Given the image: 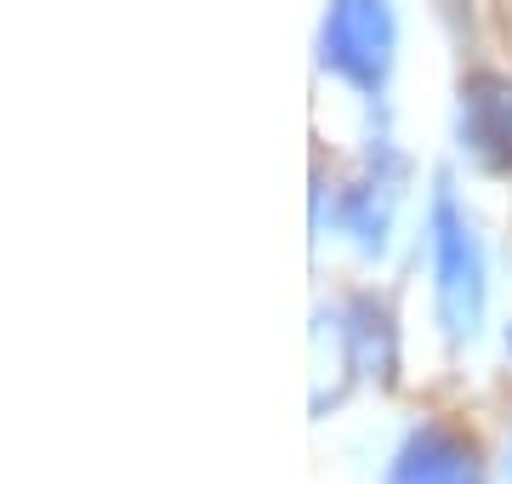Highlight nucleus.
I'll return each instance as SVG.
<instances>
[{
	"instance_id": "obj_1",
	"label": "nucleus",
	"mask_w": 512,
	"mask_h": 484,
	"mask_svg": "<svg viewBox=\"0 0 512 484\" xmlns=\"http://www.w3.org/2000/svg\"><path fill=\"white\" fill-rule=\"evenodd\" d=\"M427 257H433V314L450 342H473L484 331L490 280H484V245L473 234L467 205L456 200V183L439 177L427 200Z\"/></svg>"
},
{
	"instance_id": "obj_2",
	"label": "nucleus",
	"mask_w": 512,
	"mask_h": 484,
	"mask_svg": "<svg viewBox=\"0 0 512 484\" xmlns=\"http://www.w3.org/2000/svg\"><path fill=\"white\" fill-rule=\"evenodd\" d=\"M399 63V12L393 0H325L319 18V69L359 97H382Z\"/></svg>"
},
{
	"instance_id": "obj_3",
	"label": "nucleus",
	"mask_w": 512,
	"mask_h": 484,
	"mask_svg": "<svg viewBox=\"0 0 512 484\" xmlns=\"http://www.w3.org/2000/svg\"><path fill=\"white\" fill-rule=\"evenodd\" d=\"M456 149L484 177H512V75L473 69L456 86Z\"/></svg>"
},
{
	"instance_id": "obj_4",
	"label": "nucleus",
	"mask_w": 512,
	"mask_h": 484,
	"mask_svg": "<svg viewBox=\"0 0 512 484\" xmlns=\"http://www.w3.org/2000/svg\"><path fill=\"white\" fill-rule=\"evenodd\" d=\"M399 188H404V154L393 149V137H370L359 177L336 194L342 234L353 240L359 257H382V251H387L393 211H399Z\"/></svg>"
},
{
	"instance_id": "obj_5",
	"label": "nucleus",
	"mask_w": 512,
	"mask_h": 484,
	"mask_svg": "<svg viewBox=\"0 0 512 484\" xmlns=\"http://www.w3.org/2000/svg\"><path fill=\"white\" fill-rule=\"evenodd\" d=\"M382 484H478V450L467 433L427 422V428L404 433Z\"/></svg>"
},
{
	"instance_id": "obj_6",
	"label": "nucleus",
	"mask_w": 512,
	"mask_h": 484,
	"mask_svg": "<svg viewBox=\"0 0 512 484\" xmlns=\"http://www.w3.org/2000/svg\"><path fill=\"white\" fill-rule=\"evenodd\" d=\"M336 314H342V336H348L353 371L376 376L382 388H393V371H399V331H393L387 302H376V297L359 291V297H348Z\"/></svg>"
},
{
	"instance_id": "obj_7",
	"label": "nucleus",
	"mask_w": 512,
	"mask_h": 484,
	"mask_svg": "<svg viewBox=\"0 0 512 484\" xmlns=\"http://www.w3.org/2000/svg\"><path fill=\"white\" fill-rule=\"evenodd\" d=\"M507 484H512V450H507Z\"/></svg>"
},
{
	"instance_id": "obj_8",
	"label": "nucleus",
	"mask_w": 512,
	"mask_h": 484,
	"mask_svg": "<svg viewBox=\"0 0 512 484\" xmlns=\"http://www.w3.org/2000/svg\"><path fill=\"white\" fill-rule=\"evenodd\" d=\"M507 348H512V336H507Z\"/></svg>"
}]
</instances>
